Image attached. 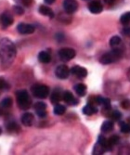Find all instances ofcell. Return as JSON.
<instances>
[{"mask_svg":"<svg viewBox=\"0 0 130 155\" xmlns=\"http://www.w3.org/2000/svg\"><path fill=\"white\" fill-rule=\"evenodd\" d=\"M16 54V47L10 39L2 38L0 40V60L5 68L9 67L13 63Z\"/></svg>","mask_w":130,"mask_h":155,"instance_id":"cell-1","label":"cell"},{"mask_svg":"<svg viewBox=\"0 0 130 155\" xmlns=\"http://www.w3.org/2000/svg\"><path fill=\"white\" fill-rule=\"evenodd\" d=\"M123 52L120 48H114L107 53H105L104 55H102V57L100 58L99 61L102 64H111L113 63L115 61H119L122 58Z\"/></svg>","mask_w":130,"mask_h":155,"instance_id":"cell-2","label":"cell"},{"mask_svg":"<svg viewBox=\"0 0 130 155\" xmlns=\"http://www.w3.org/2000/svg\"><path fill=\"white\" fill-rule=\"evenodd\" d=\"M17 103L18 106L22 110H28L30 109L32 105V101L30 96H29L28 92L26 90H20L17 92Z\"/></svg>","mask_w":130,"mask_h":155,"instance_id":"cell-3","label":"cell"},{"mask_svg":"<svg viewBox=\"0 0 130 155\" xmlns=\"http://www.w3.org/2000/svg\"><path fill=\"white\" fill-rule=\"evenodd\" d=\"M32 90H33L34 96L37 98H41V100L48 97V96L49 94V88L47 86H44V84L35 86Z\"/></svg>","mask_w":130,"mask_h":155,"instance_id":"cell-4","label":"cell"},{"mask_svg":"<svg viewBox=\"0 0 130 155\" xmlns=\"http://www.w3.org/2000/svg\"><path fill=\"white\" fill-rule=\"evenodd\" d=\"M75 50L73 48H62L59 51V56L62 61H69L71 60H73L75 57Z\"/></svg>","mask_w":130,"mask_h":155,"instance_id":"cell-5","label":"cell"},{"mask_svg":"<svg viewBox=\"0 0 130 155\" xmlns=\"http://www.w3.org/2000/svg\"><path fill=\"white\" fill-rule=\"evenodd\" d=\"M17 30L22 35H31L35 32V26L28 23H20L17 27Z\"/></svg>","mask_w":130,"mask_h":155,"instance_id":"cell-6","label":"cell"},{"mask_svg":"<svg viewBox=\"0 0 130 155\" xmlns=\"http://www.w3.org/2000/svg\"><path fill=\"white\" fill-rule=\"evenodd\" d=\"M63 8L67 13H74L78 8V3L76 0H64Z\"/></svg>","mask_w":130,"mask_h":155,"instance_id":"cell-7","label":"cell"},{"mask_svg":"<svg viewBox=\"0 0 130 155\" xmlns=\"http://www.w3.org/2000/svg\"><path fill=\"white\" fill-rule=\"evenodd\" d=\"M55 74H56L58 78L66 79L70 74V70L66 65H60V66L57 67Z\"/></svg>","mask_w":130,"mask_h":155,"instance_id":"cell-8","label":"cell"},{"mask_svg":"<svg viewBox=\"0 0 130 155\" xmlns=\"http://www.w3.org/2000/svg\"><path fill=\"white\" fill-rule=\"evenodd\" d=\"M88 9L93 14H98V13H100L102 11L103 7H102V3H100V1H98V0H93V1L90 2L89 5H88Z\"/></svg>","mask_w":130,"mask_h":155,"instance_id":"cell-9","label":"cell"},{"mask_svg":"<svg viewBox=\"0 0 130 155\" xmlns=\"http://www.w3.org/2000/svg\"><path fill=\"white\" fill-rule=\"evenodd\" d=\"M71 73L74 75L77 76L78 78H85L86 75H88V71L86 69H85L84 67H80V66H75L71 69Z\"/></svg>","mask_w":130,"mask_h":155,"instance_id":"cell-10","label":"cell"},{"mask_svg":"<svg viewBox=\"0 0 130 155\" xmlns=\"http://www.w3.org/2000/svg\"><path fill=\"white\" fill-rule=\"evenodd\" d=\"M1 22L4 27H8L13 23V17L9 12H4L1 16Z\"/></svg>","mask_w":130,"mask_h":155,"instance_id":"cell-11","label":"cell"},{"mask_svg":"<svg viewBox=\"0 0 130 155\" xmlns=\"http://www.w3.org/2000/svg\"><path fill=\"white\" fill-rule=\"evenodd\" d=\"M63 97V101L66 103L70 104V105H75V104H77L78 103V101L75 100L74 95L72 94L70 91H65L63 93V97Z\"/></svg>","mask_w":130,"mask_h":155,"instance_id":"cell-12","label":"cell"},{"mask_svg":"<svg viewBox=\"0 0 130 155\" xmlns=\"http://www.w3.org/2000/svg\"><path fill=\"white\" fill-rule=\"evenodd\" d=\"M34 122V115L30 112H26L22 116V123L25 126H31Z\"/></svg>","mask_w":130,"mask_h":155,"instance_id":"cell-13","label":"cell"},{"mask_svg":"<svg viewBox=\"0 0 130 155\" xmlns=\"http://www.w3.org/2000/svg\"><path fill=\"white\" fill-rule=\"evenodd\" d=\"M39 12L42 14V15L48 16V17H49V18H53V17H54V12H53V10H52L49 7L45 6V5L40 6V8H39Z\"/></svg>","mask_w":130,"mask_h":155,"instance_id":"cell-14","label":"cell"},{"mask_svg":"<svg viewBox=\"0 0 130 155\" xmlns=\"http://www.w3.org/2000/svg\"><path fill=\"white\" fill-rule=\"evenodd\" d=\"M97 111H98V109L94 105H92V104H88V105H85L83 108V112L85 115L95 114H97Z\"/></svg>","mask_w":130,"mask_h":155,"instance_id":"cell-15","label":"cell"},{"mask_svg":"<svg viewBox=\"0 0 130 155\" xmlns=\"http://www.w3.org/2000/svg\"><path fill=\"white\" fill-rule=\"evenodd\" d=\"M38 60L39 61H41L42 63H48L50 62L51 61V57H50V55L46 52V51H42L39 53L38 55Z\"/></svg>","mask_w":130,"mask_h":155,"instance_id":"cell-16","label":"cell"},{"mask_svg":"<svg viewBox=\"0 0 130 155\" xmlns=\"http://www.w3.org/2000/svg\"><path fill=\"white\" fill-rule=\"evenodd\" d=\"M75 90L76 94L80 97H84L86 93V86L84 84H77L75 87Z\"/></svg>","mask_w":130,"mask_h":155,"instance_id":"cell-17","label":"cell"},{"mask_svg":"<svg viewBox=\"0 0 130 155\" xmlns=\"http://www.w3.org/2000/svg\"><path fill=\"white\" fill-rule=\"evenodd\" d=\"M61 92L59 89H55L52 94H51V97H50V101H51V103L53 104H58L61 101Z\"/></svg>","mask_w":130,"mask_h":155,"instance_id":"cell-18","label":"cell"},{"mask_svg":"<svg viewBox=\"0 0 130 155\" xmlns=\"http://www.w3.org/2000/svg\"><path fill=\"white\" fill-rule=\"evenodd\" d=\"M113 129V124L111 121H106L102 124V131L104 133H109Z\"/></svg>","mask_w":130,"mask_h":155,"instance_id":"cell-19","label":"cell"},{"mask_svg":"<svg viewBox=\"0 0 130 155\" xmlns=\"http://www.w3.org/2000/svg\"><path fill=\"white\" fill-rule=\"evenodd\" d=\"M66 111V108L65 106L62 105V104H56L55 108H54V114L57 115H62L64 114V112Z\"/></svg>","mask_w":130,"mask_h":155,"instance_id":"cell-20","label":"cell"},{"mask_svg":"<svg viewBox=\"0 0 130 155\" xmlns=\"http://www.w3.org/2000/svg\"><path fill=\"white\" fill-rule=\"evenodd\" d=\"M34 108H35V110L36 112H38V111H45L46 109H47V105H46V103H44V102L39 101V102H36V103L35 104Z\"/></svg>","mask_w":130,"mask_h":155,"instance_id":"cell-21","label":"cell"},{"mask_svg":"<svg viewBox=\"0 0 130 155\" xmlns=\"http://www.w3.org/2000/svg\"><path fill=\"white\" fill-rule=\"evenodd\" d=\"M121 43V38L119 36H112L110 40V46L112 48H115V47H117L118 45H120Z\"/></svg>","mask_w":130,"mask_h":155,"instance_id":"cell-22","label":"cell"},{"mask_svg":"<svg viewBox=\"0 0 130 155\" xmlns=\"http://www.w3.org/2000/svg\"><path fill=\"white\" fill-rule=\"evenodd\" d=\"M121 23H123L124 25H126L128 23H130V11L125 13L124 15H122L121 19H120Z\"/></svg>","mask_w":130,"mask_h":155,"instance_id":"cell-23","label":"cell"},{"mask_svg":"<svg viewBox=\"0 0 130 155\" xmlns=\"http://www.w3.org/2000/svg\"><path fill=\"white\" fill-rule=\"evenodd\" d=\"M105 148L103 146H102L99 143H98L95 148H94V150H93V154H102L104 151H105Z\"/></svg>","mask_w":130,"mask_h":155,"instance_id":"cell-24","label":"cell"},{"mask_svg":"<svg viewBox=\"0 0 130 155\" xmlns=\"http://www.w3.org/2000/svg\"><path fill=\"white\" fill-rule=\"evenodd\" d=\"M7 128L9 130V131H12V132H15V131H20V126L16 124V123H9L8 125H7Z\"/></svg>","mask_w":130,"mask_h":155,"instance_id":"cell-25","label":"cell"},{"mask_svg":"<svg viewBox=\"0 0 130 155\" xmlns=\"http://www.w3.org/2000/svg\"><path fill=\"white\" fill-rule=\"evenodd\" d=\"M12 98L11 97H5L4 100L2 101V103L1 105L4 107V108H10L12 106Z\"/></svg>","mask_w":130,"mask_h":155,"instance_id":"cell-26","label":"cell"},{"mask_svg":"<svg viewBox=\"0 0 130 155\" xmlns=\"http://www.w3.org/2000/svg\"><path fill=\"white\" fill-rule=\"evenodd\" d=\"M120 128H121V131H122L123 133H125V134L129 133V132H130V124L123 122V123L120 124Z\"/></svg>","mask_w":130,"mask_h":155,"instance_id":"cell-27","label":"cell"},{"mask_svg":"<svg viewBox=\"0 0 130 155\" xmlns=\"http://www.w3.org/2000/svg\"><path fill=\"white\" fill-rule=\"evenodd\" d=\"M109 143H110V145L112 147V146H114V145H116V144H118V142H119V137L118 136H116V135H114V136H112L110 138H109Z\"/></svg>","mask_w":130,"mask_h":155,"instance_id":"cell-28","label":"cell"},{"mask_svg":"<svg viewBox=\"0 0 130 155\" xmlns=\"http://www.w3.org/2000/svg\"><path fill=\"white\" fill-rule=\"evenodd\" d=\"M9 88V84L7 83L6 80L0 78V90H7Z\"/></svg>","mask_w":130,"mask_h":155,"instance_id":"cell-29","label":"cell"},{"mask_svg":"<svg viewBox=\"0 0 130 155\" xmlns=\"http://www.w3.org/2000/svg\"><path fill=\"white\" fill-rule=\"evenodd\" d=\"M102 105L104 107L105 110H110L111 109V101L109 98H102Z\"/></svg>","mask_w":130,"mask_h":155,"instance_id":"cell-30","label":"cell"},{"mask_svg":"<svg viewBox=\"0 0 130 155\" xmlns=\"http://www.w3.org/2000/svg\"><path fill=\"white\" fill-rule=\"evenodd\" d=\"M112 117L114 121H118L121 118V114L118 110H114L112 114Z\"/></svg>","mask_w":130,"mask_h":155,"instance_id":"cell-31","label":"cell"},{"mask_svg":"<svg viewBox=\"0 0 130 155\" xmlns=\"http://www.w3.org/2000/svg\"><path fill=\"white\" fill-rule=\"evenodd\" d=\"M13 9H14V11H15L18 15H22V14H23V9L22 8H20V7H14L13 8Z\"/></svg>","mask_w":130,"mask_h":155,"instance_id":"cell-32","label":"cell"},{"mask_svg":"<svg viewBox=\"0 0 130 155\" xmlns=\"http://www.w3.org/2000/svg\"><path fill=\"white\" fill-rule=\"evenodd\" d=\"M22 3L26 6V7H29V6H31L32 3H33V0H22Z\"/></svg>","mask_w":130,"mask_h":155,"instance_id":"cell-33","label":"cell"},{"mask_svg":"<svg viewBox=\"0 0 130 155\" xmlns=\"http://www.w3.org/2000/svg\"><path fill=\"white\" fill-rule=\"evenodd\" d=\"M123 33L126 35H130V26H127V27H125L124 30H123Z\"/></svg>","mask_w":130,"mask_h":155,"instance_id":"cell-34","label":"cell"},{"mask_svg":"<svg viewBox=\"0 0 130 155\" xmlns=\"http://www.w3.org/2000/svg\"><path fill=\"white\" fill-rule=\"evenodd\" d=\"M45 2H46L47 4H52V3L55 2V0H45Z\"/></svg>","mask_w":130,"mask_h":155,"instance_id":"cell-35","label":"cell"},{"mask_svg":"<svg viewBox=\"0 0 130 155\" xmlns=\"http://www.w3.org/2000/svg\"><path fill=\"white\" fill-rule=\"evenodd\" d=\"M104 1H105L106 3H108V4H112V3H113L114 0H104Z\"/></svg>","mask_w":130,"mask_h":155,"instance_id":"cell-36","label":"cell"},{"mask_svg":"<svg viewBox=\"0 0 130 155\" xmlns=\"http://www.w3.org/2000/svg\"><path fill=\"white\" fill-rule=\"evenodd\" d=\"M3 114V109L0 107V115H2Z\"/></svg>","mask_w":130,"mask_h":155,"instance_id":"cell-37","label":"cell"},{"mask_svg":"<svg viewBox=\"0 0 130 155\" xmlns=\"http://www.w3.org/2000/svg\"><path fill=\"white\" fill-rule=\"evenodd\" d=\"M1 133H2V130H1V128H0V135H1Z\"/></svg>","mask_w":130,"mask_h":155,"instance_id":"cell-38","label":"cell"}]
</instances>
